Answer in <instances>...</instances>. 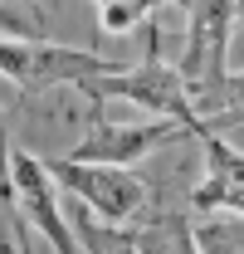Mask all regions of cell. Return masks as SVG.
I'll list each match as a JSON object with an SVG mask.
<instances>
[{
    "label": "cell",
    "mask_w": 244,
    "mask_h": 254,
    "mask_svg": "<svg viewBox=\"0 0 244 254\" xmlns=\"http://www.w3.org/2000/svg\"><path fill=\"white\" fill-rule=\"evenodd\" d=\"M240 137H244V127H240Z\"/></svg>",
    "instance_id": "cell-13"
},
{
    "label": "cell",
    "mask_w": 244,
    "mask_h": 254,
    "mask_svg": "<svg viewBox=\"0 0 244 254\" xmlns=\"http://www.w3.org/2000/svg\"><path fill=\"white\" fill-rule=\"evenodd\" d=\"M190 240L205 254H244V215L240 210H215L210 220H200L190 230Z\"/></svg>",
    "instance_id": "cell-9"
},
{
    "label": "cell",
    "mask_w": 244,
    "mask_h": 254,
    "mask_svg": "<svg viewBox=\"0 0 244 254\" xmlns=\"http://www.w3.org/2000/svg\"><path fill=\"white\" fill-rule=\"evenodd\" d=\"M0 68L10 83H20L25 93H44V88H83L88 78L118 73L127 64L98 59L88 49H68V44H49V39H5L0 44Z\"/></svg>",
    "instance_id": "cell-2"
},
{
    "label": "cell",
    "mask_w": 244,
    "mask_h": 254,
    "mask_svg": "<svg viewBox=\"0 0 244 254\" xmlns=\"http://www.w3.org/2000/svg\"><path fill=\"white\" fill-rule=\"evenodd\" d=\"M78 93L93 98L98 108H103V103H137V108H147V113H156V118H181V123H190V137H195L190 83H185V73L176 68V64H161L156 54L142 64V68L127 64V68H118V73L88 78Z\"/></svg>",
    "instance_id": "cell-1"
},
{
    "label": "cell",
    "mask_w": 244,
    "mask_h": 254,
    "mask_svg": "<svg viewBox=\"0 0 244 254\" xmlns=\"http://www.w3.org/2000/svg\"><path fill=\"white\" fill-rule=\"evenodd\" d=\"M235 127H244V73H225L220 88L200 103L195 137L200 132H235Z\"/></svg>",
    "instance_id": "cell-8"
},
{
    "label": "cell",
    "mask_w": 244,
    "mask_h": 254,
    "mask_svg": "<svg viewBox=\"0 0 244 254\" xmlns=\"http://www.w3.org/2000/svg\"><path fill=\"white\" fill-rule=\"evenodd\" d=\"M190 137V123L181 118H156V123H113V118H93V127L83 132V142L68 152L78 161H113V166H132L137 157L156 152L161 142Z\"/></svg>",
    "instance_id": "cell-6"
},
{
    "label": "cell",
    "mask_w": 244,
    "mask_h": 254,
    "mask_svg": "<svg viewBox=\"0 0 244 254\" xmlns=\"http://www.w3.org/2000/svg\"><path fill=\"white\" fill-rule=\"evenodd\" d=\"M200 147H205V181L190 190V205L244 215V152L230 147L220 132H200Z\"/></svg>",
    "instance_id": "cell-7"
},
{
    "label": "cell",
    "mask_w": 244,
    "mask_h": 254,
    "mask_svg": "<svg viewBox=\"0 0 244 254\" xmlns=\"http://www.w3.org/2000/svg\"><path fill=\"white\" fill-rule=\"evenodd\" d=\"M98 5H108V0H98Z\"/></svg>",
    "instance_id": "cell-12"
},
{
    "label": "cell",
    "mask_w": 244,
    "mask_h": 254,
    "mask_svg": "<svg viewBox=\"0 0 244 254\" xmlns=\"http://www.w3.org/2000/svg\"><path fill=\"white\" fill-rule=\"evenodd\" d=\"M185 15H190V25H185V49L176 59V68L190 83V103H195V118H200V103L230 73L225 54H230V25L240 15H235V0H195Z\"/></svg>",
    "instance_id": "cell-4"
},
{
    "label": "cell",
    "mask_w": 244,
    "mask_h": 254,
    "mask_svg": "<svg viewBox=\"0 0 244 254\" xmlns=\"http://www.w3.org/2000/svg\"><path fill=\"white\" fill-rule=\"evenodd\" d=\"M59 181H54V171H49V161L30 157V152H10V195L20 200V210L30 215V225L44 235V245L49 250H78V235L68 230V220H63L59 210Z\"/></svg>",
    "instance_id": "cell-5"
},
{
    "label": "cell",
    "mask_w": 244,
    "mask_h": 254,
    "mask_svg": "<svg viewBox=\"0 0 244 254\" xmlns=\"http://www.w3.org/2000/svg\"><path fill=\"white\" fill-rule=\"evenodd\" d=\"M49 171L59 190H68L73 200H83L88 210H98V220H132L147 210V181L132 176L127 166L113 161H78V157H49Z\"/></svg>",
    "instance_id": "cell-3"
},
{
    "label": "cell",
    "mask_w": 244,
    "mask_h": 254,
    "mask_svg": "<svg viewBox=\"0 0 244 254\" xmlns=\"http://www.w3.org/2000/svg\"><path fill=\"white\" fill-rule=\"evenodd\" d=\"M235 15H240V20H244V0H235Z\"/></svg>",
    "instance_id": "cell-11"
},
{
    "label": "cell",
    "mask_w": 244,
    "mask_h": 254,
    "mask_svg": "<svg viewBox=\"0 0 244 254\" xmlns=\"http://www.w3.org/2000/svg\"><path fill=\"white\" fill-rule=\"evenodd\" d=\"M161 5L190 10L195 0H108V5H98V10H103V30H108V34H127L137 20H147L152 10H161Z\"/></svg>",
    "instance_id": "cell-10"
}]
</instances>
